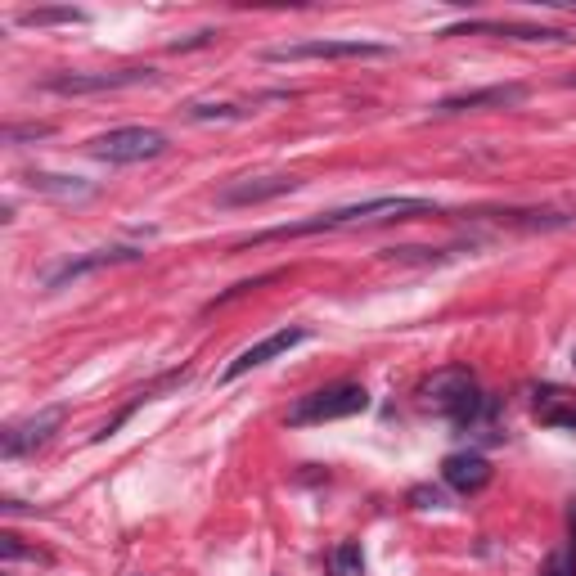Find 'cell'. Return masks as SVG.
<instances>
[{
    "instance_id": "1",
    "label": "cell",
    "mask_w": 576,
    "mask_h": 576,
    "mask_svg": "<svg viewBox=\"0 0 576 576\" xmlns=\"http://www.w3.org/2000/svg\"><path fill=\"white\" fill-rule=\"evenodd\" d=\"M423 212H437V203H432V198H365V203H351V207H333V212L306 216V221H293V225H275V230H261V234H252L248 243H239V248H234V252L261 248V243H275V239H306V234L351 230V225H378V221H410V216H423Z\"/></svg>"
},
{
    "instance_id": "2",
    "label": "cell",
    "mask_w": 576,
    "mask_h": 576,
    "mask_svg": "<svg viewBox=\"0 0 576 576\" xmlns=\"http://www.w3.org/2000/svg\"><path fill=\"white\" fill-rule=\"evenodd\" d=\"M423 405L432 414H446L455 423H468L482 414V392H477V378L468 374L464 365H450V369H437V374L423 383Z\"/></svg>"
},
{
    "instance_id": "3",
    "label": "cell",
    "mask_w": 576,
    "mask_h": 576,
    "mask_svg": "<svg viewBox=\"0 0 576 576\" xmlns=\"http://www.w3.org/2000/svg\"><path fill=\"white\" fill-rule=\"evenodd\" d=\"M369 410V392L360 383H333L320 387V392L302 396V401L288 410V423L293 428H311V423H333V419H351V414Z\"/></svg>"
},
{
    "instance_id": "4",
    "label": "cell",
    "mask_w": 576,
    "mask_h": 576,
    "mask_svg": "<svg viewBox=\"0 0 576 576\" xmlns=\"http://www.w3.org/2000/svg\"><path fill=\"white\" fill-rule=\"evenodd\" d=\"M90 158L99 162H144L167 153V135L153 131V126H117V131H104L86 144Z\"/></svg>"
},
{
    "instance_id": "5",
    "label": "cell",
    "mask_w": 576,
    "mask_h": 576,
    "mask_svg": "<svg viewBox=\"0 0 576 576\" xmlns=\"http://www.w3.org/2000/svg\"><path fill=\"white\" fill-rule=\"evenodd\" d=\"M387 54H392V45H383V41H360V36H351V41H324V36H315V41L270 45L266 59L297 63V59H387Z\"/></svg>"
},
{
    "instance_id": "6",
    "label": "cell",
    "mask_w": 576,
    "mask_h": 576,
    "mask_svg": "<svg viewBox=\"0 0 576 576\" xmlns=\"http://www.w3.org/2000/svg\"><path fill=\"white\" fill-rule=\"evenodd\" d=\"M153 81V68H117V72H54L41 86L54 95H104V90H126Z\"/></svg>"
},
{
    "instance_id": "7",
    "label": "cell",
    "mask_w": 576,
    "mask_h": 576,
    "mask_svg": "<svg viewBox=\"0 0 576 576\" xmlns=\"http://www.w3.org/2000/svg\"><path fill=\"white\" fill-rule=\"evenodd\" d=\"M59 423H63V405H50V410L32 414V419H23V423H9L5 437H0V455L18 459V455H27V450H41L45 441L59 432Z\"/></svg>"
},
{
    "instance_id": "8",
    "label": "cell",
    "mask_w": 576,
    "mask_h": 576,
    "mask_svg": "<svg viewBox=\"0 0 576 576\" xmlns=\"http://www.w3.org/2000/svg\"><path fill=\"white\" fill-rule=\"evenodd\" d=\"M311 333L302 329V324H293V329H279V333H270V338H261V342H252L248 351H239V356L225 365V374H221V383H234V378H243L248 369H261L266 360H275V356H284V351H293L297 342H306Z\"/></svg>"
},
{
    "instance_id": "9",
    "label": "cell",
    "mask_w": 576,
    "mask_h": 576,
    "mask_svg": "<svg viewBox=\"0 0 576 576\" xmlns=\"http://www.w3.org/2000/svg\"><path fill=\"white\" fill-rule=\"evenodd\" d=\"M527 99V86L522 81H504V86H482V90H464V95H446L437 104L441 117L455 113H473V108H513Z\"/></svg>"
},
{
    "instance_id": "10",
    "label": "cell",
    "mask_w": 576,
    "mask_h": 576,
    "mask_svg": "<svg viewBox=\"0 0 576 576\" xmlns=\"http://www.w3.org/2000/svg\"><path fill=\"white\" fill-rule=\"evenodd\" d=\"M297 185H302L297 176H243V180H234V185H225L221 194H216V203L252 207V203H270V198H279V194H293Z\"/></svg>"
},
{
    "instance_id": "11",
    "label": "cell",
    "mask_w": 576,
    "mask_h": 576,
    "mask_svg": "<svg viewBox=\"0 0 576 576\" xmlns=\"http://www.w3.org/2000/svg\"><path fill=\"white\" fill-rule=\"evenodd\" d=\"M468 32L513 36V41H531V45H576L572 32H563V27H540V23H464V27H446L441 36H468Z\"/></svg>"
},
{
    "instance_id": "12",
    "label": "cell",
    "mask_w": 576,
    "mask_h": 576,
    "mask_svg": "<svg viewBox=\"0 0 576 576\" xmlns=\"http://www.w3.org/2000/svg\"><path fill=\"white\" fill-rule=\"evenodd\" d=\"M441 477H446V486H455L459 495H477L491 482V459L477 455V450H455V455L441 459Z\"/></svg>"
},
{
    "instance_id": "13",
    "label": "cell",
    "mask_w": 576,
    "mask_h": 576,
    "mask_svg": "<svg viewBox=\"0 0 576 576\" xmlns=\"http://www.w3.org/2000/svg\"><path fill=\"white\" fill-rule=\"evenodd\" d=\"M117 261H140L135 248H108V252H90V257H77V261H63V266L45 270V288H63L68 279H81L99 266H117Z\"/></svg>"
},
{
    "instance_id": "14",
    "label": "cell",
    "mask_w": 576,
    "mask_h": 576,
    "mask_svg": "<svg viewBox=\"0 0 576 576\" xmlns=\"http://www.w3.org/2000/svg\"><path fill=\"white\" fill-rule=\"evenodd\" d=\"M27 185L41 189V194H54V198H86L90 185L81 176H50V171H27Z\"/></svg>"
},
{
    "instance_id": "15",
    "label": "cell",
    "mask_w": 576,
    "mask_h": 576,
    "mask_svg": "<svg viewBox=\"0 0 576 576\" xmlns=\"http://www.w3.org/2000/svg\"><path fill=\"white\" fill-rule=\"evenodd\" d=\"M329 572L333 576H365V554H360L356 540H342L329 554Z\"/></svg>"
},
{
    "instance_id": "16",
    "label": "cell",
    "mask_w": 576,
    "mask_h": 576,
    "mask_svg": "<svg viewBox=\"0 0 576 576\" xmlns=\"http://www.w3.org/2000/svg\"><path fill=\"white\" fill-rule=\"evenodd\" d=\"M18 23H23V27H54V23H86V14H81V9H23V14H18Z\"/></svg>"
},
{
    "instance_id": "17",
    "label": "cell",
    "mask_w": 576,
    "mask_h": 576,
    "mask_svg": "<svg viewBox=\"0 0 576 576\" xmlns=\"http://www.w3.org/2000/svg\"><path fill=\"white\" fill-rule=\"evenodd\" d=\"M540 576H576V545H558L554 554L545 558Z\"/></svg>"
},
{
    "instance_id": "18",
    "label": "cell",
    "mask_w": 576,
    "mask_h": 576,
    "mask_svg": "<svg viewBox=\"0 0 576 576\" xmlns=\"http://www.w3.org/2000/svg\"><path fill=\"white\" fill-rule=\"evenodd\" d=\"M194 122H207V117H243V108H234V104H189L185 108Z\"/></svg>"
},
{
    "instance_id": "19",
    "label": "cell",
    "mask_w": 576,
    "mask_h": 576,
    "mask_svg": "<svg viewBox=\"0 0 576 576\" xmlns=\"http://www.w3.org/2000/svg\"><path fill=\"white\" fill-rule=\"evenodd\" d=\"M54 126H45V122H27V126H9L5 131V140L9 144H23V140H45Z\"/></svg>"
},
{
    "instance_id": "20",
    "label": "cell",
    "mask_w": 576,
    "mask_h": 576,
    "mask_svg": "<svg viewBox=\"0 0 576 576\" xmlns=\"http://www.w3.org/2000/svg\"><path fill=\"white\" fill-rule=\"evenodd\" d=\"M410 504H414V509H441V504H446V495H441L437 486H414Z\"/></svg>"
},
{
    "instance_id": "21",
    "label": "cell",
    "mask_w": 576,
    "mask_h": 576,
    "mask_svg": "<svg viewBox=\"0 0 576 576\" xmlns=\"http://www.w3.org/2000/svg\"><path fill=\"white\" fill-rule=\"evenodd\" d=\"M545 423H554V428L576 432V410H549V414H545Z\"/></svg>"
},
{
    "instance_id": "22",
    "label": "cell",
    "mask_w": 576,
    "mask_h": 576,
    "mask_svg": "<svg viewBox=\"0 0 576 576\" xmlns=\"http://www.w3.org/2000/svg\"><path fill=\"white\" fill-rule=\"evenodd\" d=\"M0 554H5V558H23L27 549L18 545V536H14V531H5V536H0Z\"/></svg>"
},
{
    "instance_id": "23",
    "label": "cell",
    "mask_w": 576,
    "mask_h": 576,
    "mask_svg": "<svg viewBox=\"0 0 576 576\" xmlns=\"http://www.w3.org/2000/svg\"><path fill=\"white\" fill-rule=\"evenodd\" d=\"M567 522H572V536H576V500H572V509H567Z\"/></svg>"
},
{
    "instance_id": "24",
    "label": "cell",
    "mask_w": 576,
    "mask_h": 576,
    "mask_svg": "<svg viewBox=\"0 0 576 576\" xmlns=\"http://www.w3.org/2000/svg\"><path fill=\"white\" fill-rule=\"evenodd\" d=\"M563 86H576V72H572V77H563Z\"/></svg>"
},
{
    "instance_id": "25",
    "label": "cell",
    "mask_w": 576,
    "mask_h": 576,
    "mask_svg": "<svg viewBox=\"0 0 576 576\" xmlns=\"http://www.w3.org/2000/svg\"><path fill=\"white\" fill-rule=\"evenodd\" d=\"M572 360H576V356H572Z\"/></svg>"
}]
</instances>
